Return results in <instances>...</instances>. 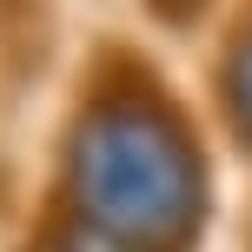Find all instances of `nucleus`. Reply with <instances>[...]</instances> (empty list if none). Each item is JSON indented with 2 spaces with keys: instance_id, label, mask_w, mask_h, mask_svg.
<instances>
[{
  "instance_id": "f257e3e1",
  "label": "nucleus",
  "mask_w": 252,
  "mask_h": 252,
  "mask_svg": "<svg viewBox=\"0 0 252 252\" xmlns=\"http://www.w3.org/2000/svg\"><path fill=\"white\" fill-rule=\"evenodd\" d=\"M219 159L186 60L133 27L80 47L53 113V219L113 252H199L219 213Z\"/></svg>"
},
{
  "instance_id": "f03ea898",
  "label": "nucleus",
  "mask_w": 252,
  "mask_h": 252,
  "mask_svg": "<svg viewBox=\"0 0 252 252\" xmlns=\"http://www.w3.org/2000/svg\"><path fill=\"white\" fill-rule=\"evenodd\" d=\"M186 73H192V93H199L206 120L219 133V153L252 166V0H232V13L186 60Z\"/></svg>"
},
{
  "instance_id": "7ed1b4c3",
  "label": "nucleus",
  "mask_w": 252,
  "mask_h": 252,
  "mask_svg": "<svg viewBox=\"0 0 252 252\" xmlns=\"http://www.w3.org/2000/svg\"><path fill=\"white\" fill-rule=\"evenodd\" d=\"M226 13L232 0H126V27L153 47H166L173 60H192Z\"/></svg>"
},
{
  "instance_id": "20e7f679",
  "label": "nucleus",
  "mask_w": 252,
  "mask_h": 252,
  "mask_svg": "<svg viewBox=\"0 0 252 252\" xmlns=\"http://www.w3.org/2000/svg\"><path fill=\"white\" fill-rule=\"evenodd\" d=\"M27 252H113L106 239H93V232H80V226H66V219H53L47 232H40Z\"/></svg>"
},
{
  "instance_id": "39448f33",
  "label": "nucleus",
  "mask_w": 252,
  "mask_h": 252,
  "mask_svg": "<svg viewBox=\"0 0 252 252\" xmlns=\"http://www.w3.org/2000/svg\"><path fill=\"white\" fill-rule=\"evenodd\" d=\"M246 252H252V219H246Z\"/></svg>"
}]
</instances>
